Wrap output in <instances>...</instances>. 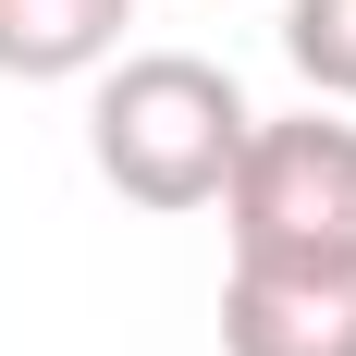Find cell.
<instances>
[{
  "label": "cell",
  "instance_id": "1",
  "mask_svg": "<svg viewBox=\"0 0 356 356\" xmlns=\"http://www.w3.org/2000/svg\"><path fill=\"white\" fill-rule=\"evenodd\" d=\"M246 136H258L246 86L221 62H197V49H136V62H111L99 111H86V160H99V184L136 197V209H221Z\"/></svg>",
  "mask_w": 356,
  "mask_h": 356
},
{
  "label": "cell",
  "instance_id": "2",
  "mask_svg": "<svg viewBox=\"0 0 356 356\" xmlns=\"http://www.w3.org/2000/svg\"><path fill=\"white\" fill-rule=\"evenodd\" d=\"M221 221L234 270H356V123H258L221 184Z\"/></svg>",
  "mask_w": 356,
  "mask_h": 356
},
{
  "label": "cell",
  "instance_id": "3",
  "mask_svg": "<svg viewBox=\"0 0 356 356\" xmlns=\"http://www.w3.org/2000/svg\"><path fill=\"white\" fill-rule=\"evenodd\" d=\"M221 356H356V270H234Z\"/></svg>",
  "mask_w": 356,
  "mask_h": 356
},
{
  "label": "cell",
  "instance_id": "4",
  "mask_svg": "<svg viewBox=\"0 0 356 356\" xmlns=\"http://www.w3.org/2000/svg\"><path fill=\"white\" fill-rule=\"evenodd\" d=\"M136 25V0H0V74L13 86H62V74H99Z\"/></svg>",
  "mask_w": 356,
  "mask_h": 356
},
{
  "label": "cell",
  "instance_id": "5",
  "mask_svg": "<svg viewBox=\"0 0 356 356\" xmlns=\"http://www.w3.org/2000/svg\"><path fill=\"white\" fill-rule=\"evenodd\" d=\"M283 49H295V74L320 99L356 111V0H283Z\"/></svg>",
  "mask_w": 356,
  "mask_h": 356
}]
</instances>
